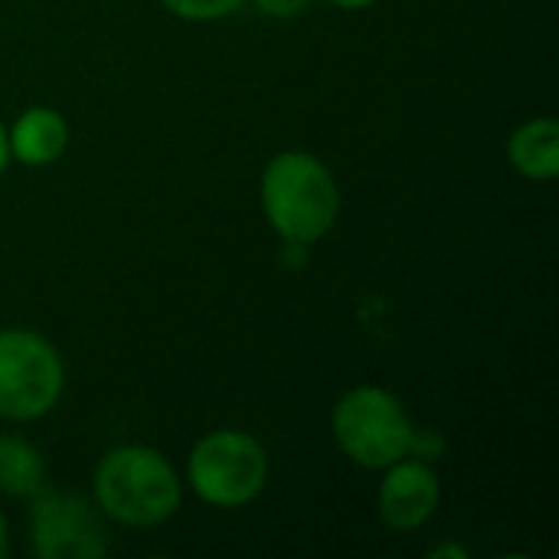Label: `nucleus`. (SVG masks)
<instances>
[{"mask_svg": "<svg viewBox=\"0 0 559 559\" xmlns=\"http://www.w3.org/2000/svg\"><path fill=\"white\" fill-rule=\"evenodd\" d=\"M262 210L285 242L308 246L337 219L341 193L334 174L305 151H285L262 174Z\"/></svg>", "mask_w": 559, "mask_h": 559, "instance_id": "f257e3e1", "label": "nucleus"}, {"mask_svg": "<svg viewBox=\"0 0 559 559\" xmlns=\"http://www.w3.org/2000/svg\"><path fill=\"white\" fill-rule=\"evenodd\" d=\"M98 508L128 527H154L180 504V481L167 459L147 445L111 449L95 472Z\"/></svg>", "mask_w": 559, "mask_h": 559, "instance_id": "f03ea898", "label": "nucleus"}, {"mask_svg": "<svg viewBox=\"0 0 559 559\" xmlns=\"http://www.w3.org/2000/svg\"><path fill=\"white\" fill-rule=\"evenodd\" d=\"M334 439L364 468H390L409 455L413 426L403 403L380 386H357L334 406Z\"/></svg>", "mask_w": 559, "mask_h": 559, "instance_id": "7ed1b4c3", "label": "nucleus"}, {"mask_svg": "<svg viewBox=\"0 0 559 559\" xmlns=\"http://www.w3.org/2000/svg\"><path fill=\"white\" fill-rule=\"evenodd\" d=\"M265 481L269 455L259 439L246 432H210L190 455V485L213 508H242L262 495Z\"/></svg>", "mask_w": 559, "mask_h": 559, "instance_id": "20e7f679", "label": "nucleus"}, {"mask_svg": "<svg viewBox=\"0 0 559 559\" xmlns=\"http://www.w3.org/2000/svg\"><path fill=\"white\" fill-rule=\"evenodd\" d=\"M62 360L33 331H0V419L46 416L62 396Z\"/></svg>", "mask_w": 559, "mask_h": 559, "instance_id": "39448f33", "label": "nucleus"}, {"mask_svg": "<svg viewBox=\"0 0 559 559\" xmlns=\"http://www.w3.org/2000/svg\"><path fill=\"white\" fill-rule=\"evenodd\" d=\"M29 540L39 559H98L108 550L105 524L88 501L43 488L33 495Z\"/></svg>", "mask_w": 559, "mask_h": 559, "instance_id": "423d86ee", "label": "nucleus"}, {"mask_svg": "<svg viewBox=\"0 0 559 559\" xmlns=\"http://www.w3.org/2000/svg\"><path fill=\"white\" fill-rule=\"evenodd\" d=\"M380 518L393 531H413L426 524L439 508V478L423 462H393L377 495Z\"/></svg>", "mask_w": 559, "mask_h": 559, "instance_id": "0eeeda50", "label": "nucleus"}, {"mask_svg": "<svg viewBox=\"0 0 559 559\" xmlns=\"http://www.w3.org/2000/svg\"><path fill=\"white\" fill-rule=\"evenodd\" d=\"M66 141H69V128H66L62 115L46 105L26 108L7 134L10 154L26 167L52 164L66 151Z\"/></svg>", "mask_w": 559, "mask_h": 559, "instance_id": "6e6552de", "label": "nucleus"}, {"mask_svg": "<svg viewBox=\"0 0 559 559\" xmlns=\"http://www.w3.org/2000/svg\"><path fill=\"white\" fill-rule=\"evenodd\" d=\"M511 164L531 180H554L559 174V124L554 118H534L521 124L508 141Z\"/></svg>", "mask_w": 559, "mask_h": 559, "instance_id": "1a4fd4ad", "label": "nucleus"}, {"mask_svg": "<svg viewBox=\"0 0 559 559\" xmlns=\"http://www.w3.org/2000/svg\"><path fill=\"white\" fill-rule=\"evenodd\" d=\"M46 465L39 452L16 439V436H0V491L10 498H33L43 488Z\"/></svg>", "mask_w": 559, "mask_h": 559, "instance_id": "9d476101", "label": "nucleus"}, {"mask_svg": "<svg viewBox=\"0 0 559 559\" xmlns=\"http://www.w3.org/2000/svg\"><path fill=\"white\" fill-rule=\"evenodd\" d=\"M174 16L180 20H193V23H210V20H223L233 10H239L242 0H160Z\"/></svg>", "mask_w": 559, "mask_h": 559, "instance_id": "9b49d317", "label": "nucleus"}, {"mask_svg": "<svg viewBox=\"0 0 559 559\" xmlns=\"http://www.w3.org/2000/svg\"><path fill=\"white\" fill-rule=\"evenodd\" d=\"M311 0H255V7L265 16H298L301 10H308Z\"/></svg>", "mask_w": 559, "mask_h": 559, "instance_id": "f8f14e48", "label": "nucleus"}, {"mask_svg": "<svg viewBox=\"0 0 559 559\" xmlns=\"http://www.w3.org/2000/svg\"><path fill=\"white\" fill-rule=\"evenodd\" d=\"M7 160H10V144H7V128L0 124V174L7 167Z\"/></svg>", "mask_w": 559, "mask_h": 559, "instance_id": "ddd939ff", "label": "nucleus"}, {"mask_svg": "<svg viewBox=\"0 0 559 559\" xmlns=\"http://www.w3.org/2000/svg\"><path fill=\"white\" fill-rule=\"evenodd\" d=\"M334 7H344V10H364V7H370V3H377V0H331Z\"/></svg>", "mask_w": 559, "mask_h": 559, "instance_id": "4468645a", "label": "nucleus"}, {"mask_svg": "<svg viewBox=\"0 0 559 559\" xmlns=\"http://www.w3.org/2000/svg\"><path fill=\"white\" fill-rule=\"evenodd\" d=\"M7 547H10V540H7V521H3V511H0V559L7 557Z\"/></svg>", "mask_w": 559, "mask_h": 559, "instance_id": "2eb2a0df", "label": "nucleus"}, {"mask_svg": "<svg viewBox=\"0 0 559 559\" xmlns=\"http://www.w3.org/2000/svg\"><path fill=\"white\" fill-rule=\"evenodd\" d=\"M432 557H468L462 547H442V550H436Z\"/></svg>", "mask_w": 559, "mask_h": 559, "instance_id": "dca6fc26", "label": "nucleus"}]
</instances>
